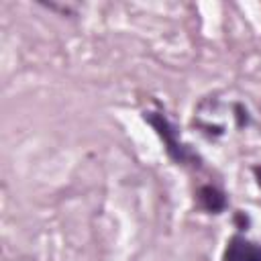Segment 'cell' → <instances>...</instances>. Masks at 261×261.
<instances>
[{"instance_id": "6da1fadb", "label": "cell", "mask_w": 261, "mask_h": 261, "mask_svg": "<svg viewBox=\"0 0 261 261\" xmlns=\"http://www.w3.org/2000/svg\"><path fill=\"white\" fill-rule=\"evenodd\" d=\"M145 120L157 130V135H159L161 141L165 143L167 155H169L173 161H177V163H186L188 151H186V147L179 143V139H177V135H175V130H173V126H171V122H169L161 112H145Z\"/></svg>"}, {"instance_id": "7a4b0ae2", "label": "cell", "mask_w": 261, "mask_h": 261, "mask_svg": "<svg viewBox=\"0 0 261 261\" xmlns=\"http://www.w3.org/2000/svg\"><path fill=\"white\" fill-rule=\"evenodd\" d=\"M224 261H261V245L234 234L226 245Z\"/></svg>"}, {"instance_id": "3957f363", "label": "cell", "mask_w": 261, "mask_h": 261, "mask_svg": "<svg viewBox=\"0 0 261 261\" xmlns=\"http://www.w3.org/2000/svg\"><path fill=\"white\" fill-rule=\"evenodd\" d=\"M198 202H200V206L204 210H208L212 214H218V212H222L226 208L224 194L218 188H214V186H202L198 190Z\"/></svg>"}, {"instance_id": "277c9868", "label": "cell", "mask_w": 261, "mask_h": 261, "mask_svg": "<svg viewBox=\"0 0 261 261\" xmlns=\"http://www.w3.org/2000/svg\"><path fill=\"white\" fill-rule=\"evenodd\" d=\"M253 171H255V175H257V181H259V184H261V167H259V165H257V167H255V169H253Z\"/></svg>"}]
</instances>
